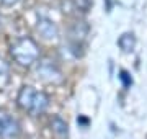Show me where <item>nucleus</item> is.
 Segmentation results:
<instances>
[{"label": "nucleus", "instance_id": "obj_1", "mask_svg": "<svg viewBox=\"0 0 147 139\" xmlns=\"http://www.w3.org/2000/svg\"><path fill=\"white\" fill-rule=\"evenodd\" d=\"M16 105L31 116H39L49 107V96L31 85H23L16 95Z\"/></svg>", "mask_w": 147, "mask_h": 139}, {"label": "nucleus", "instance_id": "obj_2", "mask_svg": "<svg viewBox=\"0 0 147 139\" xmlns=\"http://www.w3.org/2000/svg\"><path fill=\"white\" fill-rule=\"evenodd\" d=\"M10 54L18 65H21V67H31L33 64H36L38 59H39V48H38L34 39H31L28 36H23L11 43Z\"/></svg>", "mask_w": 147, "mask_h": 139}, {"label": "nucleus", "instance_id": "obj_3", "mask_svg": "<svg viewBox=\"0 0 147 139\" xmlns=\"http://www.w3.org/2000/svg\"><path fill=\"white\" fill-rule=\"evenodd\" d=\"M38 79L47 82V84H61L64 80V75L57 65L51 59H41L36 67Z\"/></svg>", "mask_w": 147, "mask_h": 139}, {"label": "nucleus", "instance_id": "obj_4", "mask_svg": "<svg viewBox=\"0 0 147 139\" xmlns=\"http://www.w3.org/2000/svg\"><path fill=\"white\" fill-rule=\"evenodd\" d=\"M20 123L8 113L0 111V138H16L20 134Z\"/></svg>", "mask_w": 147, "mask_h": 139}, {"label": "nucleus", "instance_id": "obj_5", "mask_svg": "<svg viewBox=\"0 0 147 139\" xmlns=\"http://www.w3.org/2000/svg\"><path fill=\"white\" fill-rule=\"evenodd\" d=\"M36 31L39 33V36L46 41H51V39H56L59 36V28L57 25L47 18V16H38L36 20Z\"/></svg>", "mask_w": 147, "mask_h": 139}, {"label": "nucleus", "instance_id": "obj_6", "mask_svg": "<svg viewBox=\"0 0 147 139\" xmlns=\"http://www.w3.org/2000/svg\"><path fill=\"white\" fill-rule=\"evenodd\" d=\"M51 129H53V133L57 138H61V139L69 138V126L61 116H53V119H51Z\"/></svg>", "mask_w": 147, "mask_h": 139}, {"label": "nucleus", "instance_id": "obj_7", "mask_svg": "<svg viewBox=\"0 0 147 139\" xmlns=\"http://www.w3.org/2000/svg\"><path fill=\"white\" fill-rule=\"evenodd\" d=\"M118 46L123 53H132L134 48H136V36L134 33H123L119 38H118Z\"/></svg>", "mask_w": 147, "mask_h": 139}, {"label": "nucleus", "instance_id": "obj_8", "mask_svg": "<svg viewBox=\"0 0 147 139\" xmlns=\"http://www.w3.org/2000/svg\"><path fill=\"white\" fill-rule=\"evenodd\" d=\"M8 75H10V69L3 59H0V88H3L5 84L8 82Z\"/></svg>", "mask_w": 147, "mask_h": 139}, {"label": "nucleus", "instance_id": "obj_9", "mask_svg": "<svg viewBox=\"0 0 147 139\" xmlns=\"http://www.w3.org/2000/svg\"><path fill=\"white\" fill-rule=\"evenodd\" d=\"M92 5H93V0H74L75 10L80 11V13H87L92 8Z\"/></svg>", "mask_w": 147, "mask_h": 139}, {"label": "nucleus", "instance_id": "obj_10", "mask_svg": "<svg viewBox=\"0 0 147 139\" xmlns=\"http://www.w3.org/2000/svg\"><path fill=\"white\" fill-rule=\"evenodd\" d=\"M119 80H121V84H123L124 88H129L132 85V79H131V75H129L127 70H121L119 72Z\"/></svg>", "mask_w": 147, "mask_h": 139}, {"label": "nucleus", "instance_id": "obj_11", "mask_svg": "<svg viewBox=\"0 0 147 139\" xmlns=\"http://www.w3.org/2000/svg\"><path fill=\"white\" fill-rule=\"evenodd\" d=\"M20 0H0V3H3V5L7 7H11V5H16Z\"/></svg>", "mask_w": 147, "mask_h": 139}]
</instances>
